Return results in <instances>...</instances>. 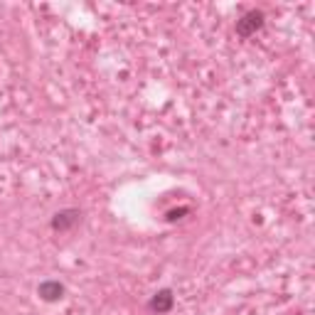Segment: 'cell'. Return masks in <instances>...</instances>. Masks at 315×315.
Wrapping results in <instances>:
<instances>
[{
	"label": "cell",
	"mask_w": 315,
	"mask_h": 315,
	"mask_svg": "<svg viewBox=\"0 0 315 315\" xmlns=\"http://www.w3.org/2000/svg\"><path fill=\"white\" fill-rule=\"evenodd\" d=\"M40 293H42L47 300H57L59 295H62V286H59V283H42V286H40Z\"/></svg>",
	"instance_id": "cell-1"
},
{
	"label": "cell",
	"mask_w": 315,
	"mask_h": 315,
	"mask_svg": "<svg viewBox=\"0 0 315 315\" xmlns=\"http://www.w3.org/2000/svg\"><path fill=\"white\" fill-rule=\"evenodd\" d=\"M170 305H172V295L168 293V290H163L160 295L153 298V308H158V310H168Z\"/></svg>",
	"instance_id": "cell-2"
}]
</instances>
